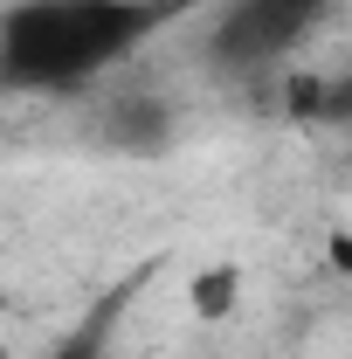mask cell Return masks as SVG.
Masks as SVG:
<instances>
[{
  "label": "cell",
  "instance_id": "obj_5",
  "mask_svg": "<svg viewBox=\"0 0 352 359\" xmlns=\"http://www.w3.org/2000/svg\"><path fill=\"white\" fill-rule=\"evenodd\" d=\"M283 104H290V118H318V111H325V83H318V76H290V83H283Z\"/></svg>",
  "mask_w": 352,
  "mask_h": 359
},
{
  "label": "cell",
  "instance_id": "obj_6",
  "mask_svg": "<svg viewBox=\"0 0 352 359\" xmlns=\"http://www.w3.org/2000/svg\"><path fill=\"white\" fill-rule=\"evenodd\" d=\"M0 359H7V353H0Z\"/></svg>",
  "mask_w": 352,
  "mask_h": 359
},
{
  "label": "cell",
  "instance_id": "obj_1",
  "mask_svg": "<svg viewBox=\"0 0 352 359\" xmlns=\"http://www.w3.org/2000/svg\"><path fill=\"white\" fill-rule=\"evenodd\" d=\"M138 35V0H21L0 14V76L21 90H69Z\"/></svg>",
  "mask_w": 352,
  "mask_h": 359
},
{
  "label": "cell",
  "instance_id": "obj_3",
  "mask_svg": "<svg viewBox=\"0 0 352 359\" xmlns=\"http://www.w3.org/2000/svg\"><path fill=\"white\" fill-rule=\"evenodd\" d=\"M111 145H125V152H166L173 145V125H166V111L152 97H132V104L111 111Z\"/></svg>",
  "mask_w": 352,
  "mask_h": 359
},
{
  "label": "cell",
  "instance_id": "obj_4",
  "mask_svg": "<svg viewBox=\"0 0 352 359\" xmlns=\"http://www.w3.org/2000/svg\"><path fill=\"white\" fill-rule=\"evenodd\" d=\"M235 304H242V269H235V263H215V269H201V276L187 283V311L208 318V325L228 318Z\"/></svg>",
  "mask_w": 352,
  "mask_h": 359
},
{
  "label": "cell",
  "instance_id": "obj_2",
  "mask_svg": "<svg viewBox=\"0 0 352 359\" xmlns=\"http://www.w3.org/2000/svg\"><path fill=\"white\" fill-rule=\"evenodd\" d=\"M325 14L332 0H235L215 21V55L228 69H263L276 55H290Z\"/></svg>",
  "mask_w": 352,
  "mask_h": 359
}]
</instances>
